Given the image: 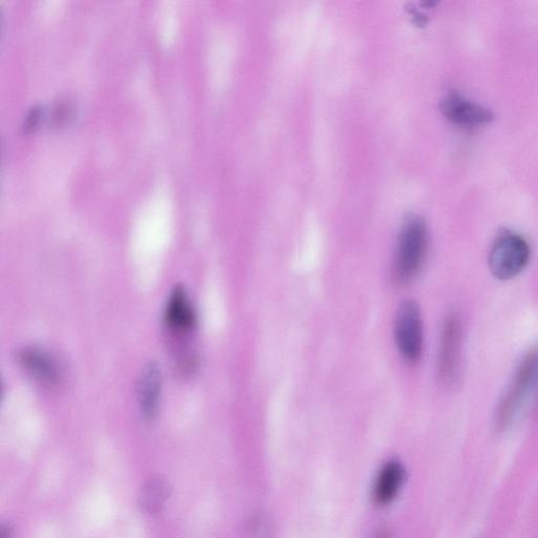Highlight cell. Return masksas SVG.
Listing matches in <instances>:
<instances>
[{"instance_id":"obj_1","label":"cell","mask_w":538,"mask_h":538,"mask_svg":"<svg viewBox=\"0 0 538 538\" xmlns=\"http://www.w3.org/2000/svg\"><path fill=\"white\" fill-rule=\"evenodd\" d=\"M429 234L419 217L408 218L401 229L393 261V280L404 286L421 271L427 257Z\"/></svg>"},{"instance_id":"obj_2","label":"cell","mask_w":538,"mask_h":538,"mask_svg":"<svg viewBox=\"0 0 538 538\" xmlns=\"http://www.w3.org/2000/svg\"><path fill=\"white\" fill-rule=\"evenodd\" d=\"M530 256V246L522 236L504 232L496 236L490 251V269L498 279L510 280L527 268Z\"/></svg>"},{"instance_id":"obj_3","label":"cell","mask_w":538,"mask_h":538,"mask_svg":"<svg viewBox=\"0 0 538 538\" xmlns=\"http://www.w3.org/2000/svg\"><path fill=\"white\" fill-rule=\"evenodd\" d=\"M395 343L406 362L416 364L422 358L424 330L422 313L413 301L400 306L394 328Z\"/></svg>"},{"instance_id":"obj_4","label":"cell","mask_w":538,"mask_h":538,"mask_svg":"<svg viewBox=\"0 0 538 538\" xmlns=\"http://www.w3.org/2000/svg\"><path fill=\"white\" fill-rule=\"evenodd\" d=\"M537 377L538 357L536 354H530L520 364L510 387L501 401L496 415L499 427L506 428L512 423Z\"/></svg>"},{"instance_id":"obj_5","label":"cell","mask_w":538,"mask_h":538,"mask_svg":"<svg viewBox=\"0 0 538 538\" xmlns=\"http://www.w3.org/2000/svg\"><path fill=\"white\" fill-rule=\"evenodd\" d=\"M462 353V327L457 315L448 316L443 327L437 369L443 381L452 382L458 375Z\"/></svg>"},{"instance_id":"obj_6","label":"cell","mask_w":538,"mask_h":538,"mask_svg":"<svg viewBox=\"0 0 538 538\" xmlns=\"http://www.w3.org/2000/svg\"><path fill=\"white\" fill-rule=\"evenodd\" d=\"M442 111L449 120L460 127H480L493 120L487 108L457 93L447 95L443 100Z\"/></svg>"},{"instance_id":"obj_7","label":"cell","mask_w":538,"mask_h":538,"mask_svg":"<svg viewBox=\"0 0 538 538\" xmlns=\"http://www.w3.org/2000/svg\"><path fill=\"white\" fill-rule=\"evenodd\" d=\"M164 319L170 333L185 335L195 328L196 313L185 289L177 287L170 294Z\"/></svg>"},{"instance_id":"obj_8","label":"cell","mask_w":538,"mask_h":538,"mask_svg":"<svg viewBox=\"0 0 538 538\" xmlns=\"http://www.w3.org/2000/svg\"><path fill=\"white\" fill-rule=\"evenodd\" d=\"M22 368L46 385L53 386L61 381V370L55 360L37 348H27L20 356Z\"/></svg>"},{"instance_id":"obj_9","label":"cell","mask_w":538,"mask_h":538,"mask_svg":"<svg viewBox=\"0 0 538 538\" xmlns=\"http://www.w3.org/2000/svg\"><path fill=\"white\" fill-rule=\"evenodd\" d=\"M161 386V370L157 365L150 364L141 376L138 388L140 410L145 418L151 419L157 415Z\"/></svg>"},{"instance_id":"obj_10","label":"cell","mask_w":538,"mask_h":538,"mask_svg":"<svg viewBox=\"0 0 538 538\" xmlns=\"http://www.w3.org/2000/svg\"><path fill=\"white\" fill-rule=\"evenodd\" d=\"M405 478V469L399 462L390 460L383 466L375 484V501L385 506L392 502L400 492Z\"/></svg>"},{"instance_id":"obj_11","label":"cell","mask_w":538,"mask_h":538,"mask_svg":"<svg viewBox=\"0 0 538 538\" xmlns=\"http://www.w3.org/2000/svg\"><path fill=\"white\" fill-rule=\"evenodd\" d=\"M170 484L161 477L151 478L142 488L140 505L146 512L151 514L161 510L165 501L170 496Z\"/></svg>"},{"instance_id":"obj_12","label":"cell","mask_w":538,"mask_h":538,"mask_svg":"<svg viewBox=\"0 0 538 538\" xmlns=\"http://www.w3.org/2000/svg\"><path fill=\"white\" fill-rule=\"evenodd\" d=\"M12 534L9 528H4L2 531V538H11Z\"/></svg>"}]
</instances>
